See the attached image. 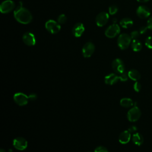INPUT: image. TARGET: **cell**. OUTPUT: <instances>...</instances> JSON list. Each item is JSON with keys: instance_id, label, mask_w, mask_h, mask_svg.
Here are the masks:
<instances>
[{"instance_id": "cell-5", "label": "cell", "mask_w": 152, "mask_h": 152, "mask_svg": "<svg viewBox=\"0 0 152 152\" xmlns=\"http://www.w3.org/2000/svg\"><path fill=\"white\" fill-rule=\"evenodd\" d=\"M45 27L46 30L52 34H56L61 29V26L58 23L53 20H49L45 23Z\"/></svg>"}, {"instance_id": "cell-11", "label": "cell", "mask_w": 152, "mask_h": 152, "mask_svg": "<svg viewBox=\"0 0 152 152\" xmlns=\"http://www.w3.org/2000/svg\"><path fill=\"white\" fill-rule=\"evenodd\" d=\"M15 6L14 2L11 0H7L2 2L0 5V11L2 13H8L11 11Z\"/></svg>"}, {"instance_id": "cell-35", "label": "cell", "mask_w": 152, "mask_h": 152, "mask_svg": "<svg viewBox=\"0 0 152 152\" xmlns=\"http://www.w3.org/2000/svg\"><path fill=\"white\" fill-rule=\"evenodd\" d=\"M9 151V152H12V150H11V149H10V150H9V151Z\"/></svg>"}, {"instance_id": "cell-16", "label": "cell", "mask_w": 152, "mask_h": 152, "mask_svg": "<svg viewBox=\"0 0 152 152\" xmlns=\"http://www.w3.org/2000/svg\"><path fill=\"white\" fill-rule=\"evenodd\" d=\"M131 132L128 130L122 131L119 135V141L123 144H127L131 140Z\"/></svg>"}, {"instance_id": "cell-8", "label": "cell", "mask_w": 152, "mask_h": 152, "mask_svg": "<svg viewBox=\"0 0 152 152\" xmlns=\"http://www.w3.org/2000/svg\"><path fill=\"white\" fill-rule=\"evenodd\" d=\"M113 70L117 74H122L125 72V65L122 59L116 58L114 59L112 63Z\"/></svg>"}, {"instance_id": "cell-27", "label": "cell", "mask_w": 152, "mask_h": 152, "mask_svg": "<svg viewBox=\"0 0 152 152\" xmlns=\"http://www.w3.org/2000/svg\"><path fill=\"white\" fill-rule=\"evenodd\" d=\"M133 87H134V90H135V91L139 92V91L141 90V84H140L139 82L136 81V82L134 83V86H133Z\"/></svg>"}, {"instance_id": "cell-33", "label": "cell", "mask_w": 152, "mask_h": 152, "mask_svg": "<svg viewBox=\"0 0 152 152\" xmlns=\"http://www.w3.org/2000/svg\"><path fill=\"white\" fill-rule=\"evenodd\" d=\"M0 152H6V151H5V150L4 149L1 148V149H0Z\"/></svg>"}, {"instance_id": "cell-21", "label": "cell", "mask_w": 152, "mask_h": 152, "mask_svg": "<svg viewBox=\"0 0 152 152\" xmlns=\"http://www.w3.org/2000/svg\"><path fill=\"white\" fill-rule=\"evenodd\" d=\"M131 48L134 52H139L141 50L142 45L141 42H140L138 39L132 40V42L131 43Z\"/></svg>"}, {"instance_id": "cell-6", "label": "cell", "mask_w": 152, "mask_h": 152, "mask_svg": "<svg viewBox=\"0 0 152 152\" xmlns=\"http://www.w3.org/2000/svg\"><path fill=\"white\" fill-rule=\"evenodd\" d=\"M12 144L15 148L22 151L26 149L27 147L28 142L24 138L19 137L14 139Z\"/></svg>"}, {"instance_id": "cell-22", "label": "cell", "mask_w": 152, "mask_h": 152, "mask_svg": "<svg viewBox=\"0 0 152 152\" xmlns=\"http://www.w3.org/2000/svg\"><path fill=\"white\" fill-rule=\"evenodd\" d=\"M145 45L148 49H152V37L148 36L145 40Z\"/></svg>"}, {"instance_id": "cell-20", "label": "cell", "mask_w": 152, "mask_h": 152, "mask_svg": "<svg viewBox=\"0 0 152 152\" xmlns=\"http://www.w3.org/2000/svg\"><path fill=\"white\" fill-rule=\"evenodd\" d=\"M120 25L123 28H128L133 25V21L129 18H124L120 21Z\"/></svg>"}, {"instance_id": "cell-10", "label": "cell", "mask_w": 152, "mask_h": 152, "mask_svg": "<svg viewBox=\"0 0 152 152\" xmlns=\"http://www.w3.org/2000/svg\"><path fill=\"white\" fill-rule=\"evenodd\" d=\"M109 18V15L108 13L106 12H101L96 16V23L98 26L102 27L107 23Z\"/></svg>"}, {"instance_id": "cell-1", "label": "cell", "mask_w": 152, "mask_h": 152, "mask_svg": "<svg viewBox=\"0 0 152 152\" xmlns=\"http://www.w3.org/2000/svg\"><path fill=\"white\" fill-rule=\"evenodd\" d=\"M14 16L18 22L24 24H28L32 20L31 14L27 9L23 7L21 2L14 11Z\"/></svg>"}, {"instance_id": "cell-34", "label": "cell", "mask_w": 152, "mask_h": 152, "mask_svg": "<svg viewBox=\"0 0 152 152\" xmlns=\"http://www.w3.org/2000/svg\"><path fill=\"white\" fill-rule=\"evenodd\" d=\"M116 18H113V21L114 22V23H116Z\"/></svg>"}, {"instance_id": "cell-14", "label": "cell", "mask_w": 152, "mask_h": 152, "mask_svg": "<svg viewBox=\"0 0 152 152\" xmlns=\"http://www.w3.org/2000/svg\"><path fill=\"white\" fill-rule=\"evenodd\" d=\"M119 80H121L120 75H118L114 73H110L104 77V82L108 85H113Z\"/></svg>"}, {"instance_id": "cell-3", "label": "cell", "mask_w": 152, "mask_h": 152, "mask_svg": "<svg viewBox=\"0 0 152 152\" xmlns=\"http://www.w3.org/2000/svg\"><path fill=\"white\" fill-rule=\"evenodd\" d=\"M141 115L140 109L138 106H135L131 108L127 113V118L131 122H135L138 121Z\"/></svg>"}, {"instance_id": "cell-9", "label": "cell", "mask_w": 152, "mask_h": 152, "mask_svg": "<svg viewBox=\"0 0 152 152\" xmlns=\"http://www.w3.org/2000/svg\"><path fill=\"white\" fill-rule=\"evenodd\" d=\"M95 50V46L91 42L86 43L83 47L82 53L84 57L89 58L94 53Z\"/></svg>"}, {"instance_id": "cell-7", "label": "cell", "mask_w": 152, "mask_h": 152, "mask_svg": "<svg viewBox=\"0 0 152 152\" xmlns=\"http://www.w3.org/2000/svg\"><path fill=\"white\" fill-rule=\"evenodd\" d=\"M120 33V27L116 23L109 26L105 31V35L109 38H113L116 36Z\"/></svg>"}, {"instance_id": "cell-23", "label": "cell", "mask_w": 152, "mask_h": 152, "mask_svg": "<svg viewBox=\"0 0 152 152\" xmlns=\"http://www.w3.org/2000/svg\"><path fill=\"white\" fill-rule=\"evenodd\" d=\"M118 10V7L115 5H112L110 6L109 8V12L111 15H113V14H116Z\"/></svg>"}, {"instance_id": "cell-30", "label": "cell", "mask_w": 152, "mask_h": 152, "mask_svg": "<svg viewBox=\"0 0 152 152\" xmlns=\"http://www.w3.org/2000/svg\"><path fill=\"white\" fill-rule=\"evenodd\" d=\"M28 99L30 100H31V101H34L36 99H37V94L34 93H30L28 96Z\"/></svg>"}, {"instance_id": "cell-4", "label": "cell", "mask_w": 152, "mask_h": 152, "mask_svg": "<svg viewBox=\"0 0 152 152\" xmlns=\"http://www.w3.org/2000/svg\"><path fill=\"white\" fill-rule=\"evenodd\" d=\"M14 102L19 106H24L28 103L29 100L28 96L21 92H18L14 94Z\"/></svg>"}, {"instance_id": "cell-18", "label": "cell", "mask_w": 152, "mask_h": 152, "mask_svg": "<svg viewBox=\"0 0 152 152\" xmlns=\"http://www.w3.org/2000/svg\"><path fill=\"white\" fill-rule=\"evenodd\" d=\"M128 75L130 79L135 81L139 80L141 78L140 73L138 71L135 69H132L129 70L128 72Z\"/></svg>"}, {"instance_id": "cell-13", "label": "cell", "mask_w": 152, "mask_h": 152, "mask_svg": "<svg viewBox=\"0 0 152 152\" xmlns=\"http://www.w3.org/2000/svg\"><path fill=\"white\" fill-rule=\"evenodd\" d=\"M23 40L27 46H33L36 44V42L34 35L30 32H27L23 34Z\"/></svg>"}, {"instance_id": "cell-31", "label": "cell", "mask_w": 152, "mask_h": 152, "mask_svg": "<svg viewBox=\"0 0 152 152\" xmlns=\"http://www.w3.org/2000/svg\"><path fill=\"white\" fill-rule=\"evenodd\" d=\"M128 130L131 133H134V132H136L137 131V128L135 125H131V126H130L128 128Z\"/></svg>"}, {"instance_id": "cell-24", "label": "cell", "mask_w": 152, "mask_h": 152, "mask_svg": "<svg viewBox=\"0 0 152 152\" xmlns=\"http://www.w3.org/2000/svg\"><path fill=\"white\" fill-rule=\"evenodd\" d=\"M66 21V17L65 14H61L58 17V22L59 24H64Z\"/></svg>"}, {"instance_id": "cell-32", "label": "cell", "mask_w": 152, "mask_h": 152, "mask_svg": "<svg viewBox=\"0 0 152 152\" xmlns=\"http://www.w3.org/2000/svg\"><path fill=\"white\" fill-rule=\"evenodd\" d=\"M138 2H141V3H144V2H147L148 1H149L150 0H137Z\"/></svg>"}, {"instance_id": "cell-29", "label": "cell", "mask_w": 152, "mask_h": 152, "mask_svg": "<svg viewBox=\"0 0 152 152\" xmlns=\"http://www.w3.org/2000/svg\"><path fill=\"white\" fill-rule=\"evenodd\" d=\"M147 29H148V27H147V26H142V27H141L140 28V30H139V33H140V34H144V33H146V31H147Z\"/></svg>"}, {"instance_id": "cell-26", "label": "cell", "mask_w": 152, "mask_h": 152, "mask_svg": "<svg viewBox=\"0 0 152 152\" xmlns=\"http://www.w3.org/2000/svg\"><path fill=\"white\" fill-rule=\"evenodd\" d=\"M94 152H109L107 149L104 147V146H98L97 147L95 150H94Z\"/></svg>"}, {"instance_id": "cell-12", "label": "cell", "mask_w": 152, "mask_h": 152, "mask_svg": "<svg viewBox=\"0 0 152 152\" xmlns=\"http://www.w3.org/2000/svg\"><path fill=\"white\" fill-rule=\"evenodd\" d=\"M137 15L140 18L144 19L150 17V11L148 7L144 5L139 6L136 11Z\"/></svg>"}, {"instance_id": "cell-17", "label": "cell", "mask_w": 152, "mask_h": 152, "mask_svg": "<svg viewBox=\"0 0 152 152\" xmlns=\"http://www.w3.org/2000/svg\"><path fill=\"white\" fill-rule=\"evenodd\" d=\"M132 141L134 144L140 146L144 142V138L140 133L136 132L133 134L132 137Z\"/></svg>"}, {"instance_id": "cell-25", "label": "cell", "mask_w": 152, "mask_h": 152, "mask_svg": "<svg viewBox=\"0 0 152 152\" xmlns=\"http://www.w3.org/2000/svg\"><path fill=\"white\" fill-rule=\"evenodd\" d=\"M140 33L138 31H137V30H134L133 31H132L130 34V36L131 37V39L132 40H137L138 39L139 36H140Z\"/></svg>"}, {"instance_id": "cell-28", "label": "cell", "mask_w": 152, "mask_h": 152, "mask_svg": "<svg viewBox=\"0 0 152 152\" xmlns=\"http://www.w3.org/2000/svg\"><path fill=\"white\" fill-rule=\"evenodd\" d=\"M147 27L148 29L152 30V16L148 18L147 22Z\"/></svg>"}, {"instance_id": "cell-15", "label": "cell", "mask_w": 152, "mask_h": 152, "mask_svg": "<svg viewBox=\"0 0 152 152\" xmlns=\"http://www.w3.org/2000/svg\"><path fill=\"white\" fill-rule=\"evenodd\" d=\"M84 31V27L83 23H78L75 24L72 28V34L75 37H80Z\"/></svg>"}, {"instance_id": "cell-2", "label": "cell", "mask_w": 152, "mask_h": 152, "mask_svg": "<svg viewBox=\"0 0 152 152\" xmlns=\"http://www.w3.org/2000/svg\"><path fill=\"white\" fill-rule=\"evenodd\" d=\"M131 37L130 35L126 33H122L120 34L118 38L117 43L119 48L122 50L127 49L131 42Z\"/></svg>"}, {"instance_id": "cell-19", "label": "cell", "mask_w": 152, "mask_h": 152, "mask_svg": "<svg viewBox=\"0 0 152 152\" xmlns=\"http://www.w3.org/2000/svg\"><path fill=\"white\" fill-rule=\"evenodd\" d=\"M134 103L133 100L131 99L128 98V97L122 98L120 100V104L124 107L128 108V107H132L134 105Z\"/></svg>"}]
</instances>
